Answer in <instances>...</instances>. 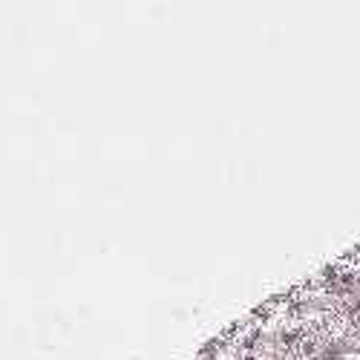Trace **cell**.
Returning a JSON list of instances; mask_svg holds the SVG:
<instances>
[{
    "instance_id": "1",
    "label": "cell",
    "mask_w": 360,
    "mask_h": 360,
    "mask_svg": "<svg viewBox=\"0 0 360 360\" xmlns=\"http://www.w3.org/2000/svg\"><path fill=\"white\" fill-rule=\"evenodd\" d=\"M326 346H328V340H326L323 335H314V332H306L303 338H300V340L294 343V349H291V354H294L297 360H314V357H320V354L326 352Z\"/></svg>"
}]
</instances>
